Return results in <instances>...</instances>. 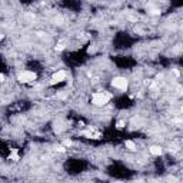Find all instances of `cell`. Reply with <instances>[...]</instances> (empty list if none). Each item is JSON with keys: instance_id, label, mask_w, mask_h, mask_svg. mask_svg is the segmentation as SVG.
<instances>
[{"instance_id": "cell-1", "label": "cell", "mask_w": 183, "mask_h": 183, "mask_svg": "<svg viewBox=\"0 0 183 183\" xmlns=\"http://www.w3.org/2000/svg\"><path fill=\"white\" fill-rule=\"evenodd\" d=\"M110 99H112V94L107 92H96L92 96V102H93L94 106H104V104L109 103Z\"/></svg>"}, {"instance_id": "cell-2", "label": "cell", "mask_w": 183, "mask_h": 183, "mask_svg": "<svg viewBox=\"0 0 183 183\" xmlns=\"http://www.w3.org/2000/svg\"><path fill=\"white\" fill-rule=\"evenodd\" d=\"M112 86L115 87V89H117V90H128V86H129V82L126 77H115L113 80H112Z\"/></svg>"}, {"instance_id": "cell-3", "label": "cell", "mask_w": 183, "mask_h": 183, "mask_svg": "<svg viewBox=\"0 0 183 183\" xmlns=\"http://www.w3.org/2000/svg\"><path fill=\"white\" fill-rule=\"evenodd\" d=\"M37 77V74L35 73V72H30V70H26V72H23V73L19 74L17 80L20 83H32L35 82Z\"/></svg>"}, {"instance_id": "cell-4", "label": "cell", "mask_w": 183, "mask_h": 183, "mask_svg": "<svg viewBox=\"0 0 183 183\" xmlns=\"http://www.w3.org/2000/svg\"><path fill=\"white\" fill-rule=\"evenodd\" d=\"M64 79H66V72L60 70V72H57V73L53 74V77H52V82H50V84H56V83H60V82H63Z\"/></svg>"}, {"instance_id": "cell-5", "label": "cell", "mask_w": 183, "mask_h": 183, "mask_svg": "<svg viewBox=\"0 0 183 183\" xmlns=\"http://www.w3.org/2000/svg\"><path fill=\"white\" fill-rule=\"evenodd\" d=\"M149 152H150L153 156H160L162 153H163V150H162V147L160 146H150L149 147Z\"/></svg>"}, {"instance_id": "cell-6", "label": "cell", "mask_w": 183, "mask_h": 183, "mask_svg": "<svg viewBox=\"0 0 183 183\" xmlns=\"http://www.w3.org/2000/svg\"><path fill=\"white\" fill-rule=\"evenodd\" d=\"M125 146L129 147L130 150H136V145H135L132 140H126V142H125Z\"/></svg>"}, {"instance_id": "cell-7", "label": "cell", "mask_w": 183, "mask_h": 183, "mask_svg": "<svg viewBox=\"0 0 183 183\" xmlns=\"http://www.w3.org/2000/svg\"><path fill=\"white\" fill-rule=\"evenodd\" d=\"M10 159H13V160H19V155L16 150H13L12 153H10Z\"/></svg>"}, {"instance_id": "cell-8", "label": "cell", "mask_w": 183, "mask_h": 183, "mask_svg": "<svg viewBox=\"0 0 183 183\" xmlns=\"http://www.w3.org/2000/svg\"><path fill=\"white\" fill-rule=\"evenodd\" d=\"M63 146L64 147H70V146H72V140H69V139L63 140Z\"/></svg>"}, {"instance_id": "cell-9", "label": "cell", "mask_w": 183, "mask_h": 183, "mask_svg": "<svg viewBox=\"0 0 183 183\" xmlns=\"http://www.w3.org/2000/svg\"><path fill=\"white\" fill-rule=\"evenodd\" d=\"M116 128H117V129L125 128V122H123V120H119V122H117V125H116Z\"/></svg>"}, {"instance_id": "cell-10", "label": "cell", "mask_w": 183, "mask_h": 183, "mask_svg": "<svg viewBox=\"0 0 183 183\" xmlns=\"http://www.w3.org/2000/svg\"><path fill=\"white\" fill-rule=\"evenodd\" d=\"M56 149H57L59 152H66V147H64V146H57Z\"/></svg>"}, {"instance_id": "cell-11", "label": "cell", "mask_w": 183, "mask_h": 183, "mask_svg": "<svg viewBox=\"0 0 183 183\" xmlns=\"http://www.w3.org/2000/svg\"><path fill=\"white\" fill-rule=\"evenodd\" d=\"M63 49H64V46H63V45H59L57 47H56V50H63Z\"/></svg>"}]
</instances>
